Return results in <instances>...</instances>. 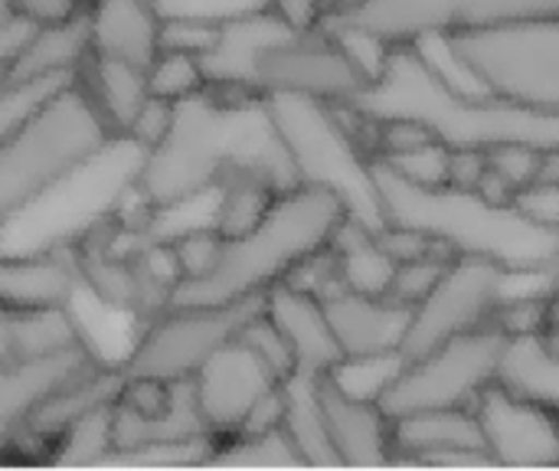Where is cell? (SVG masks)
I'll use <instances>...</instances> for the list:
<instances>
[{
    "label": "cell",
    "mask_w": 559,
    "mask_h": 471,
    "mask_svg": "<svg viewBox=\"0 0 559 471\" xmlns=\"http://www.w3.org/2000/svg\"><path fill=\"white\" fill-rule=\"evenodd\" d=\"M508 334L498 328H478L445 344L426 351L416 361H406L400 377L383 393L380 407L390 420L419 413V410H449V407H475V400L498 380Z\"/></svg>",
    "instance_id": "9"
},
{
    "label": "cell",
    "mask_w": 559,
    "mask_h": 471,
    "mask_svg": "<svg viewBox=\"0 0 559 471\" xmlns=\"http://www.w3.org/2000/svg\"><path fill=\"white\" fill-rule=\"evenodd\" d=\"M331 259L341 285L364 295H386L396 272V259L383 246L380 229H370L350 216L341 223V229L331 239Z\"/></svg>",
    "instance_id": "25"
},
{
    "label": "cell",
    "mask_w": 559,
    "mask_h": 471,
    "mask_svg": "<svg viewBox=\"0 0 559 471\" xmlns=\"http://www.w3.org/2000/svg\"><path fill=\"white\" fill-rule=\"evenodd\" d=\"M265 315L288 341L295 357V374L321 377L344 357L334 328L328 321L324 302L314 292L295 282H278L265 292Z\"/></svg>",
    "instance_id": "19"
},
{
    "label": "cell",
    "mask_w": 559,
    "mask_h": 471,
    "mask_svg": "<svg viewBox=\"0 0 559 471\" xmlns=\"http://www.w3.org/2000/svg\"><path fill=\"white\" fill-rule=\"evenodd\" d=\"M344 108L367 125L413 121L452 151H495L501 144L547 151L559 144V115L449 82L416 43H393L383 72Z\"/></svg>",
    "instance_id": "2"
},
{
    "label": "cell",
    "mask_w": 559,
    "mask_h": 471,
    "mask_svg": "<svg viewBox=\"0 0 559 471\" xmlns=\"http://www.w3.org/2000/svg\"><path fill=\"white\" fill-rule=\"evenodd\" d=\"M79 85L85 89L88 102L108 125L115 138H124L144 102L151 98L147 89V66H138L131 59L102 56L92 52L79 72Z\"/></svg>",
    "instance_id": "24"
},
{
    "label": "cell",
    "mask_w": 559,
    "mask_h": 471,
    "mask_svg": "<svg viewBox=\"0 0 559 471\" xmlns=\"http://www.w3.org/2000/svg\"><path fill=\"white\" fill-rule=\"evenodd\" d=\"M403 354L393 351V354H364V357H341L328 377L334 387H341L344 393L357 397V400H373L380 403L383 393L390 390V384L400 377L403 370Z\"/></svg>",
    "instance_id": "33"
},
{
    "label": "cell",
    "mask_w": 559,
    "mask_h": 471,
    "mask_svg": "<svg viewBox=\"0 0 559 471\" xmlns=\"http://www.w3.org/2000/svg\"><path fill=\"white\" fill-rule=\"evenodd\" d=\"M197 410L213 443L239 436L252 410L282 387V377L236 334L190 380Z\"/></svg>",
    "instance_id": "13"
},
{
    "label": "cell",
    "mask_w": 559,
    "mask_h": 471,
    "mask_svg": "<svg viewBox=\"0 0 559 471\" xmlns=\"http://www.w3.org/2000/svg\"><path fill=\"white\" fill-rule=\"evenodd\" d=\"M344 220L347 207L331 190L308 184L282 190L252 229L223 239L206 275L177 282L167 305H233L259 298L292 279L301 262L324 252Z\"/></svg>",
    "instance_id": "4"
},
{
    "label": "cell",
    "mask_w": 559,
    "mask_h": 471,
    "mask_svg": "<svg viewBox=\"0 0 559 471\" xmlns=\"http://www.w3.org/2000/svg\"><path fill=\"white\" fill-rule=\"evenodd\" d=\"M160 20H197V23H226L269 10V0H151Z\"/></svg>",
    "instance_id": "37"
},
{
    "label": "cell",
    "mask_w": 559,
    "mask_h": 471,
    "mask_svg": "<svg viewBox=\"0 0 559 471\" xmlns=\"http://www.w3.org/2000/svg\"><path fill=\"white\" fill-rule=\"evenodd\" d=\"M373 184L383 226L423 233L452 256L488 259L511 275L554 272L559 266V226L537 223L514 203H495L452 184L423 187L377 157Z\"/></svg>",
    "instance_id": "3"
},
{
    "label": "cell",
    "mask_w": 559,
    "mask_h": 471,
    "mask_svg": "<svg viewBox=\"0 0 559 471\" xmlns=\"http://www.w3.org/2000/svg\"><path fill=\"white\" fill-rule=\"evenodd\" d=\"M269 10L285 20L292 30H311V26H321L331 3L328 0H269Z\"/></svg>",
    "instance_id": "42"
},
{
    "label": "cell",
    "mask_w": 559,
    "mask_h": 471,
    "mask_svg": "<svg viewBox=\"0 0 559 471\" xmlns=\"http://www.w3.org/2000/svg\"><path fill=\"white\" fill-rule=\"evenodd\" d=\"M115 456L111 439V403L75 420L56 443L46 462L52 466H108Z\"/></svg>",
    "instance_id": "32"
},
{
    "label": "cell",
    "mask_w": 559,
    "mask_h": 471,
    "mask_svg": "<svg viewBox=\"0 0 559 471\" xmlns=\"http://www.w3.org/2000/svg\"><path fill=\"white\" fill-rule=\"evenodd\" d=\"M92 56V26L88 10L79 7L59 20H39L29 26L16 52L10 56V79H49V75H79L85 59Z\"/></svg>",
    "instance_id": "22"
},
{
    "label": "cell",
    "mask_w": 559,
    "mask_h": 471,
    "mask_svg": "<svg viewBox=\"0 0 559 471\" xmlns=\"http://www.w3.org/2000/svg\"><path fill=\"white\" fill-rule=\"evenodd\" d=\"M537 16H559V0H341L331 3L324 23H350L390 43H413L432 33L485 30Z\"/></svg>",
    "instance_id": "10"
},
{
    "label": "cell",
    "mask_w": 559,
    "mask_h": 471,
    "mask_svg": "<svg viewBox=\"0 0 559 471\" xmlns=\"http://www.w3.org/2000/svg\"><path fill=\"white\" fill-rule=\"evenodd\" d=\"M13 348H10V311L0 308V361H10Z\"/></svg>",
    "instance_id": "46"
},
{
    "label": "cell",
    "mask_w": 559,
    "mask_h": 471,
    "mask_svg": "<svg viewBox=\"0 0 559 471\" xmlns=\"http://www.w3.org/2000/svg\"><path fill=\"white\" fill-rule=\"evenodd\" d=\"M393 452L396 466H429V469H495L485 452L475 410H419L393 420Z\"/></svg>",
    "instance_id": "15"
},
{
    "label": "cell",
    "mask_w": 559,
    "mask_h": 471,
    "mask_svg": "<svg viewBox=\"0 0 559 471\" xmlns=\"http://www.w3.org/2000/svg\"><path fill=\"white\" fill-rule=\"evenodd\" d=\"M321 302L344 357L393 354L403 348L413 308H403L386 295H364L344 285L328 292Z\"/></svg>",
    "instance_id": "20"
},
{
    "label": "cell",
    "mask_w": 559,
    "mask_h": 471,
    "mask_svg": "<svg viewBox=\"0 0 559 471\" xmlns=\"http://www.w3.org/2000/svg\"><path fill=\"white\" fill-rule=\"evenodd\" d=\"M540 148H531V144H501L495 151H488V164L491 170H498L511 187L514 193L527 184L537 180V170H540Z\"/></svg>",
    "instance_id": "39"
},
{
    "label": "cell",
    "mask_w": 559,
    "mask_h": 471,
    "mask_svg": "<svg viewBox=\"0 0 559 471\" xmlns=\"http://www.w3.org/2000/svg\"><path fill=\"white\" fill-rule=\"evenodd\" d=\"M236 174H255L278 193L298 187L269 98L206 85L174 102L170 128L144 151L131 193L154 213L193 203Z\"/></svg>",
    "instance_id": "1"
},
{
    "label": "cell",
    "mask_w": 559,
    "mask_h": 471,
    "mask_svg": "<svg viewBox=\"0 0 559 471\" xmlns=\"http://www.w3.org/2000/svg\"><path fill=\"white\" fill-rule=\"evenodd\" d=\"M485 170H488V151L459 148V151H452V157H449V184H452V187L478 190Z\"/></svg>",
    "instance_id": "43"
},
{
    "label": "cell",
    "mask_w": 559,
    "mask_h": 471,
    "mask_svg": "<svg viewBox=\"0 0 559 471\" xmlns=\"http://www.w3.org/2000/svg\"><path fill=\"white\" fill-rule=\"evenodd\" d=\"M452 259H455V256H452L449 249L439 246V249L423 252V256H416V259L396 262L393 282H390V289H386V298L396 302V305H403V308H416V305L436 289V282L445 275V269H449Z\"/></svg>",
    "instance_id": "35"
},
{
    "label": "cell",
    "mask_w": 559,
    "mask_h": 471,
    "mask_svg": "<svg viewBox=\"0 0 559 471\" xmlns=\"http://www.w3.org/2000/svg\"><path fill=\"white\" fill-rule=\"evenodd\" d=\"M115 134L88 102L85 89L69 82L10 144L0 148V229H7L33 200L95 157Z\"/></svg>",
    "instance_id": "5"
},
{
    "label": "cell",
    "mask_w": 559,
    "mask_h": 471,
    "mask_svg": "<svg viewBox=\"0 0 559 471\" xmlns=\"http://www.w3.org/2000/svg\"><path fill=\"white\" fill-rule=\"evenodd\" d=\"M472 410L495 469H559V420L547 407L495 380Z\"/></svg>",
    "instance_id": "14"
},
{
    "label": "cell",
    "mask_w": 559,
    "mask_h": 471,
    "mask_svg": "<svg viewBox=\"0 0 559 471\" xmlns=\"http://www.w3.org/2000/svg\"><path fill=\"white\" fill-rule=\"evenodd\" d=\"M367 85L370 79L357 69L350 52L324 23L311 30H285L259 52L255 62L259 95L292 92L344 108Z\"/></svg>",
    "instance_id": "11"
},
{
    "label": "cell",
    "mask_w": 559,
    "mask_h": 471,
    "mask_svg": "<svg viewBox=\"0 0 559 471\" xmlns=\"http://www.w3.org/2000/svg\"><path fill=\"white\" fill-rule=\"evenodd\" d=\"M508 275L511 272L488 259L455 256L436 289L413 308L400 348L403 361H416L449 338L488 328L495 308L508 295Z\"/></svg>",
    "instance_id": "12"
},
{
    "label": "cell",
    "mask_w": 559,
    "mask_h": 471,
    "mask_svg": "<svg viewBox=\"0 0 559 471\" xmlns=\"http://www.w3.org/2000/svg\"><path fill=\"white\" fill-rule=\"evenodd\" d=\"M10 16H13V7H10V0H0V26H3Z\"/></svg>",
    "instance_id": "47"
},
{
    "label": "cell",
    "mask_w": 559,
    "mask_h": 471,
    "mask_svg": "<svg viewBox=\"0 0 559 471\" xmlns=\"http://www.w3.org/2000/svg\"><path fill=\"white\" fill-rule=\"evenodd\" d=\"M275 197H278V190L255 174H236V177L223 180L213 190V229L223 239L252 229L265 216V210L272 207Z\"/></svg>",
    "instance_id": "29"
},
{
    "label": "cell",
    "mask_w": 559,
    "mask_h": 471,
    "mask_svg": "<svg viewBox=\"0 0 559 471\" xmlns=\"http://www.w3.org/2000/svg\"><path fill=\"white\" fill-rule=\"evenodd\" d=\"M498 380L514 393L547 407L559 420V354L547 348L540 334L508 341Z\"/></svg>",
    "instance_id": "27"
},
{
    "label": "cell",
    "mask_w": 559,
    "mask_h": 471,
    "mask_svg": "<svg viewBox=\"0 0 559 471\" xmlns=\"http://www.w3.org/2000/svg\"><path fill=\"white\" fill-rule=\"evenodd\" d=\"M282 393H285L282 429L295 443L305 469H341L337 452H334L331 436H328L321 393H318V377L292 374V377L282 380Z\"/></svg>",
    "instance_id": "26"
},
{
    "label": "cell",
    "mask_w": 559,
    "mask_h": 471,
    "mask_svg": "<svg viewBox=\"0 0 559 471\" xmlns=\"http://www.w3.org/2000/svg\"><path fill=\"white\" fill-rule=\"evenodd\" d=\"M285 30H292V26L285 20H278L272 10H259V13H249V16L216 23V33L210 39V46L200 52L206 85L226 89V92L259 95V89H255L259 52L272 39H278Z\"/></svg>",
    "instance_id": "21"
},
{
    "label": "cell",
    "mask_w": 559,
    "mask_h": 471,
    "mask_svg": "<svg viewBox=\"0 0 559 471\" xmlns=\"http://www.w3.org/2000/svg\"><path fill=\"white\" fill-rule=\"evenodd\" d=\"M514 207H518V210H524L527 216H534L537 223L559 226V187L557 184L534 180V184L521 187V190L514 193Z\"/></svg>",
    "instance_id": "41"
},
{
    "label": "cell",
    "mask_w": 559,
    "mask_h": 471,
    "mask_svg": "<svg viewBox=\"0 0 559 471\" xmlns=\"http://www.w3.org/2000/svg\"><path fill=\"white\" fill-rule=\"evenodd\" d=\"M265 98L298 170V184L337 193L350 220L383 229L373 154H364L350 125L341 118V105L292 92H275Z\"/></svg>",
    "instance_id": "6"
},
{
    "label": "cell",
    "mask_w": 559,
    "mask_h": 471,
    "mask_svg": "<svg viewBox=\"0 0 559 471\" xmlns=\"http://www.w3.org/2000/svg\"><path fill=\"white\" fill-rule=\"evenodd\" d=\"M98 354L92 348H72L46 357H10L0 361V462L23 436L29 416L75 374L92 367Z\"/></svg>",
    "instance_id": "16"
},
{
    "label": "cell",
    "mask_w": 559,
    "mask_h": 471,
    "mask_svg": "<svg viewBox=\"0 0 559 471\" xmlns=\"http://www.w3.org/2000/svg\"><path fill=\"white\" fill-rule=\"evenodd\" d=\"M10 348L13 357H46L92 344L69 308H46L10 315Z\"/></svg>",
    "instance_id": "28"
},
{
    "label": "cell",
    "mask_w": 559,
    "mask_h": 471,
    "mask_svg": "<svg viewBox=\"0 0 559 471\" xmlns=\"http://www.w3.org/2000/svg\"><path fill=\"white\" fill-rule=\"evenodd\" d=\"M147 89H151L154 98H164V102H180V98L206 89L200 52L177 49V46H160L157 56L147 66Z\"/></svg>",
    "instance_id": "34"
},
{
    "label": "cell",
    "mask_w": 559,
    "mask_h": 471,
    "mask_svg": "<svg viewBox=\"0 0 559 471\" xmlns=\"http://www.w3.org/2000/svg\"><path fill=\"white\" fill-rule=\"evenodd\" d=\"M13 13L39 23V20H59L75 13L79 7H85V0H10Z\"/></svg>",
    "instance_id": "44"
},
{
    "label": "cell",
    "mask_w": 559,
    "mask_h": 471,
    "mask_svg": "<svg viewBox=\"0 0 559 471\" xmlns=\"http://www.w3.org/2000/svg\"><path fill=\"white\" fill-rule=\"evenodd\" d=\"M10 56H0V148L10 144L69 82L79 75H49V79H29L16 82L7 72Z\"/></svg>",
    "instance_id": "30"
},
{
    "label": "cell",
    "mask_w": 559,
    "mask_h": 471,
    "mask_svg": "<svg viewBox=\"0 0 559 471\" xmlns=\"http://www.w3.org/2000/svg\"><path fill=\"white\" fill-rule=\"evenodd\" d=\"M445 39L485 92L559 115V16L445 33Z\"/></svg>",
    "instance_id": "7"
},
{
    "label": "cell",
    "mask_w": 559,
    "mask_h": 471,
    "mask_svg": "<svg viewBox=\"0 0 559 471\" xmlns=\"http://www.w3.org/2000/svg\"><path fill=\"white\" fill-rule=\"evenodd\" d=\"M170 115H174V102H164V98H147L144 102V108L138 111V118L131 121V128H128V141H134L138 148H154L160 138H164V131L170 128Z\"/></svg>",
    "instance_id": "40"
},
{
    "label": "cell",
    "mask_w": 559,
    "mask_h": 471,
    "mask_svg": "<svg viewBox=\"0 0 559 471\" xmlns=\"http://www.w3.org/2000/svg\"><path fill=\"white\" fill-rule=\"evenodd\" d=\"M92 52L151 66L160 49V13L151 0H85Z\"/></svg>",
    "instance_id": "23"
},
{
    "label": "cell",
    "mask_w": 559,
    "mask_h": 471,
    "mask_svg": "<svg viewBox=\"0 0 559 471\" xmlns=\"http://www.w3.org/2000/svg\"><path fill=\"white\" fill-rule=\"evenodd\" d=\"M321 410L328 423L331 446L341 469H390L393 452V420L373 400H357L331 384L328 374L318 377Z\"/></svg>",
    "instance_id": "17"
},
{
    "label": "cell",
    "mask_w": 559,
    "mask_h": 471,
    "mask_svg": "<svg viewBox=\"0 0 559 471\" xmlns=\"http://www.w3.org/2000/svg\"><path fill=\"white\" fill-rule=\"evenodd\" d=\"M206 466H223V469H305L295 443L288 433L269 429L255 436H233L223 443H213V452Z\"/></svg>",
    "instance_id": "31"
},
{
    "label": "cell",
    "mask_w": 559,
    "mask_h": 471,
    "mask_svg": "<svg viewBox=\"0 0 559 471\" xmlns=\"http://www.w3.org/2000/svg\"><path fill=\"white\" fill-rule=\"evenodd\" d=\"M239 338L285 380V377H292L295 374V357H292V348H288V341L282 338V331L275 328V321L265 315V305H262V311H255L246 325H242V331H239Z\"/></svg>",
    "instance_id": "38"
},
{
    "label": "cell",
    "mask_w": 559,
    "mask_h": 471,
    "mask_svg": "<svg viewBox=\"0 0 559 471\" xmlns=\"http://www.w3.org/2000/svg\"><path fill=\"white\" fill-rule=\"evenodd\" d=\"M449 157H452V148H445L442 141H423L396 154H380L377 161H383L386 167H393L400 177L413 184L439 187V184H449Z\"/></svg>",
    "instance_id": "36"
},
{
    "label": "cell",
    "mask_w": 559,
    "mask_h": 471,
    "mask_svg": "<svg viewBox=\"0 0 559 471\" xmlns=\"http://www.w3.org/2000/svg\"><path fill=\"white\" fill-rule=\"evenodd\" d=\"M537 180H544V184H557L559 187V144L547 148V151L540 154V170H537Z\"/></svg>",
    "instance_id": "45"
},
{
    "label": "cell",
    "mask_w": 559,
    "mask_h": 471,
    "mask_svg": "<svg viewBox=\"0 0 559 471\" xmlns=\"http://www.w3.org/2000/svg\"><path fill=\"white\" fill-rule=\"evenodd\" d=\"M265 295L233 305H164L141 321V331L121 361L124 377H147L164 384L193 380V374L226 344L242 325L262 311Z\"/></svg>",
    "instance_id": "8"
},
{
    "label": "cell",
    "mask_w": 559,
    "mask_h": 471,
    "mask_svg": "<svg viewBox=\"0 0 559 471\" xmlns=\"http://www.w3.org/2000/svg\"><path fill=\"white\" fill-rule=\"evenodd\" d=\"M79 282L69 246L0 249V308L10 315L69 308Z\"/></svg>",
    "instance_id": "18"
}]
</instances>
